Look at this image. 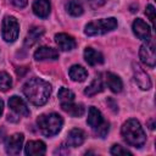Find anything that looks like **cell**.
<instances>
[{
	"label": "cell",
	"mask_w": 156,
	"mask_h": 156,
	"mask_svg": "<svg viewBox=\"0 0 156 156\" xmlns=\"http://www.w3.org/2000/svg\"><path fill=\"white\" fill-rule=\"evenodd\" d=\"M23 94L33 105L41 106L49 100L51 85L40 78H32L23 85Z\"/></svg>",
	"instance_id": "cell-1"
},
{
	"label": "cell",
	"mask_w": 156,
	"mask_h": 156,
	"mask_svg": "<svg viewBox=\"0 0 156 156\" xmlns=\"http://www.w3.org/2000/svg\"><path fill=\"white\" fill-rule=\"evenodd\" d=\"M121 133L127 144L134 147H141L146 140L144 129L141 128L140 123L134 118H130L123 123Z\"/></svg>",
	"instance_id": "cell-2"
},
{
	"label": "cell",
	"mask_w": 156,
	"mask_h": 156,
	"mask_svg": "<svg viewBox=\"0 0 156 156\" xmlns=\"http://www.w3.org/2000/svg\"><path fill=\"white\" fill-rule=\"evenodd\" d=\"M37 123L39 129L45 136H54L61 130L63 119L57 113H48V115L39 116L37 119Z\"/></svg>",
	"instance_id": "cell-3"
},
{
	"label": "cell",
	"mask_w": 156,
	"mask_h": 156,
	"mask_svg": "<svg viewBox=\"0 0 156 156\" xmlns=\"http://www.w3.org/2000/svg\"><path fill=\"white\" fill-rule=\"evenodd\" d=\"M116 27H117V20L116 18H113V17L102 18V20H96V21L88 23L85 26L84 33L89 37L101 35V34H105L107 32L113 30Z\"/></svg>",
	"instance_id": "cell-4"
},
{
	"label": "cell",
	"mask_w": 156,
	"mask_h": 156,
	"mask_svg": "<svg viewBox=\"0 0 156 156\" xmlns=\"http://www.w3.org/2000/svg\"><path fill=\"white\" fill-rule=\"evenodd\" d=\"M20 33L18 21L13 16H6L2 21V38L7 43H12L17 39Z\"/></svg>",
	"instance_id": "cell-5"
},
{
	"label": "cell",
	"mask_w": 156,
	"mask_h": 156,
	"mask_svg": "<svg viewBox=\"0 0 156 156\" xmlns=\"http://www.w3.org/2000/svg\"><path fill=\"white\" fill-rule=\"evenodd\" d=\"M139 56L140 60L144 65L149 66V67H154L155 62H156V56H155V45H154V40L149 39V41L144 45L140 46L139 50Z\"/></svg>",
	"instance_id": "cell-6"
},
{
	"label": "cell",
	"mask_w": 156,
	"mask_h": 156,
	"mask_svg": "<svg viewBox=\"0 0 156 156\" xmlns=\"http://www.w3.org/2000/svg\"><path fill=\"white\" fill-rule=\"evenodd\" d=\"M23 139H24V136L22 133H16V134L11 135L6 140V146H5L6 152L9 155H18L22 149Z\"/></svg>",
	"instance_id": "cell-7"
},
{
	"label": "cell",
	"mask_w": 156,
	"mask_h": 156,
	"mask_svg": "<svg viewBox=\"0 0 156 156\" xmlns=\"http://www.w3.org/2000/svg\"><path fill=\"white\" fill-rule=\"evenodd\" d=\"M133 72H134V79L139 85V88H141L143 90H147L151 88V80L147 73L139 65H135V63L133 65Z\"/></svg>",
	"instance_id": "cell-8"
},
{
	"label": "cell",
	"mask_w": 156,
	"mask_h": 156,
	"mask_svg": "<svg viewBox=\"0 0 156 156\" xmlns=\"http://www.w3.org/2000/svg\"><path fill=\"white\" fill-rule=\"evenodd\" d=\"M9 106H10V108H11L13 112H16V113L20 115V116L27 117V116H29V113H30L28 106L26 105V102H24L20 96H16V95L11 96L10 100H9Z\"/></svg>",
	"instance_id": "cell-9"
},
{
	"label": "cell",
	"mask_w": 156,
	"mask_h": 156,
	"mask_svg": "<svg viewBox=\"0 0 156 156\" xmlns=\"http://www.w3.org/2000/svg\"><path fill=\"white\" fill-rule=\"evenodd\" d=\"M55 41L62 51H69L76 48V40L73 37L66 33H58L55 35Z\"/></svg>",
	"instance_id": "cell-10"
},
{
	"label": "cell",
	"mask_w": 156,
	"mask_h": 156,
	"mask_svg": "<svg viewBox=\"0 0 156 156\" xmlns=\"http://www.w3.org/2000/svg\"><path fill=\"white\" fill-rule=\"evenodd\" d=\"M133 32L139 39H149L151 34V29L147 26V23L140 18H136L133 22Z\"/></svg>",
	"instance_id": "cell-11"
},
{
	"label": "cell",
	"mask_w": 156,
	"mask_h": 156,
	"mask_svg": "<svg viewBox=\"0 0 156 156\" xmlns=\"http://www.w3.org/2000/svg\"><path fill=\"white\" fill-rule=\"evenodd\" d=\"M46 151V146L43 141L40 140H30L27 143L26 147H24V152L26 155L29 156H37V155H44Z\"/></svg>",
	"instance_id": "cell-12"
},
{
	"label": "cell",
	"mask_w": 156,
	"mask_h": 156,
	"mask_svg": "<svg viewBox=\"0 0 156 156\" xmlns=\"http://www.w3.org/2000/svg\"><path fill=\"white\" fill-rule=\"evenodd\" d=\"M34 58L37 61H44V60H56L58 58V52L49 46H41L34 52Z\"/></svg>",
	"instance_id": "cell-13"
},
{
	"label": "cell",
	"mask_w": 156,
	"mask_h": 156,
	"mask_svg": "<svg viewBox=\"0 0 156 156\" xmlns=\"http://www.w3.org/2000/svg\"><path fill=\"white\" fill-rule=\"evenodd\" d=\"M85 140V133L82 130V129H78V128H73L68 132V135H67V144L69 146H73V147H77L79 145H82Z\"/></svg>",
	"instance_id": "cell-14"
},
{
	"label": "cell",
	"mask_w": 156,
	"mask_h": 156,
	"mask_svg": "<svg viewBox=\"0 0 156 156\" xmlns=\"http://www.w3.org/2000/svg\"><path fill=\"white\" fill-rule=\"evenodd\" d=\"M50 9L51 5L49 0H35L33 2V12L40 18H46L50 13Z\"/></svg>",
	"instance_id": "cell-15"
},
{
	"label": "cell",
	"mask_w": 156,
	"mask_h": 156,
	"mask_svg": "<svg viewBox=\"0 0 156 156\" xmlns=\"http://www.w3.org/2000/svg\"><path fill=\"white\" fill-rule=\"evenodd\" d=\"M84 58L85 61L90 65V66H95V65H100L104 62V56L100 51L94 50L93 48H87L84 50Z\"/></svg>",
	"instance_id": "cell-16"
},
{
	"label": "cell",
	"mask_w": 156,
	"mask_h": 156,
	"mask_svg": "<svg viewBox=\"0 0 156 156\" xmlns=\"http://www.w3.org/2000/svg\"><path fill=\"white\" fill-rule=\"evenodd\" d=\"M61 107L66 113H68L72 117H80L84 113V106L82 104H73V101L61 104Z\"/></svg>",
	"instance_id": "cell-17"
},
{
	"label": "cell",
	"mask_w": 156,
	"mask_h": 156,
	"mask_svg": "<svg viewBox=\"0 0 156 156\" xmlns=\"http://www.w3.org/2000/svg\"><path fill=\"white\" fill-rule=\"evenodd\" d=\"M43 34H44V28H41V27H32L27 33V37L24 39V44L27 46L34 45L41 38Z\"/></svg>",
	"instance_id": "cell-18"
},
{
	"label": "cell",
	"mask_w": 156,
	"mask_h": 156,
	"mask_svg": "<svg viewBox=\"0 0 156 156\" xmlns=\"http://www.w3.org/2000/svg\"><path fill=\"white\" fill-rule=\"evenodd\" d=\"M87 122H88V124L94 129V128H96V127H99L102 122H104V118H102V115H101V112L98 110V108H95V107H90L89 108V113H88V119H87Z\"/></svg>",
	"instance_id": "cell-19"
},
{
	"label": "cell",
	"mask_w": 156,
	"mask_h": 156,
	"mask_svg": "<svg viewBox=\"0 0 156 156\" xmlns=\"http://www.w3.org/2000/svg\"><path fill=\"white\" fill-rule=\"evenodd\" d=\"M68 74L69 77L72 78V80L74 82H83L85 80V78L88 77V72L84 67L79 66V65H73L69 71H68Z\"/></svg>",
	"instance_id": "cell-20"
},
{
	"label": "cell",
	"mask_w": 156,
	"mask_h": 156,
	"mask_svg": "<svg viewBox=\"0 0 156 156\" xmlns=\"http://www.w3.org/2000/svg\"><path fill=\"white\" fill-rule=\"evenodd\" d=\"M106 83H107V87L111 89V91L113 93H119L123 88V84H122V80L118 76L108 72L106 73Z\"/></svg>",
	"instance_id": "cell-21"
},
{
	"label": "cell",
	"mask_w": 156,
	"mask_h": 156,
	"mask_svg": "<svg viewBox=\"0 0 156 156\" xmlns=\"http://www.w3.org/2000/svg\"><path fill=\"white\" fill-rule=\"evenodd\" d=\"M65 7H66V11L71 16H74V17L80 16L83 13V11H84L83 10V5H82V2L79 0H68L66 2Z\"/></svg>",
	"instance_id": "cell-22"
},
{
	"label": "cell",
	"mask_w": 156,
	"mask_h": 156,
	"mask_svg": "<svg viewBox=\"0 0 156 156\" xmlns=\"http://www.w3.org/2000/svg\"><path fill=\"white\" fill-rule=\"evenodd\" d=\"M102 89H104V85H102L101 78H100V77H96V78L87 87V89L84 90V94L88 95V96H93V95H95V94L102 91Z\"/></svg>",
	"instance_id": "cell-23"
},
{
	"label": "cell",
	"mask_w": 156,
	"mask_h": 156,
	"mask_svg": "<svg viewBox=\"0 0 156 156\" xmlns=\"http://www.w3.org/2000/svg\"><path fill=\"white\" fill-rule=\"evenodd\" d=\"M12 85V79L10 74L1 71L0 72V91H7Z\"/></svg>",
	"instance_id": "cell-24"
},
{
	"label": "cell",
	"mask_w": 156,
	"mask_h": 156,
	"mask_svg": "<svg viewBox=\"0 0 156 156\" xmlns=\"http://www.w3.org/2000/svg\"><path fill=\"white\" fill-rule=\"evenodd\" d=\"M58 99H60L61 104L72 102L74 100V94L69 89H67V88H61L58 90Z\"/></svg>",
	"instance_id": "cell-25"
},
{
	"label": "cell",
	"mask_w": 156,
	"mask_h": 156,
	"mask_svg": "<svg viewBox=\"0 0 156 156\" xmlns=\"http://www.w3.org/2000/svg\"><path fill=\"white\" fill-rule=\"evenodd\" d=\"M108 129H110V124H108V122H105V121H104L99 127L94 128L95 134H96L98 136H100V138H105V135L108 133Z\"/></svg>",
	"instance_id": "cell-26"
},
{
	"label": "cell",
	"mask_w": 156,
	"mask_h": 156,
	"mask_svg": "<svg viewBox=\"0 0 156 156\" xmlns=\"http://www.w3.org/2000/svg\"><path fill=\"white\" fill-rule=\"evenodd\" d=\"M112 155H132V152L128 149H124L121 145H113L110 151Z\"/></svg>",
	"instance_id": "cell-27"
},
{
	"label": "cell",
	"mask_w": 156,
	"mask_h": 156,
	"mask_svg": "<svg viewBox=\"0 0 156 156\" xmlns=\"http://www.w3.org/2000/svg\"><path fill=\"white\" fill-rule=\"evenodd\" d=\"M145 13H146V16L149 17V20H150V22L154 24V22H155V7L152 6V5H147V7H146V11H145Z\"/></svg>",
	"instance_id": "cell-28"
},
{
	"label": "cell",
	"mask_w": 156,
	"mask_h": 156,
	"mask_svg": "<svg viewBox=\"0 0 156 156\" xmlns=\"http://www.w3.org/2000/svg\"><path fill=\"white\" fill-rule=\"evenodd\" d=\"M87 1H88L89 6H90L91 9H98V7L102 6L106 0H87Z\"/></svg>",
	"instance_id": "cell-29"
},
{
	"label": "cell",
	"mask_w": 156,
	"mask_h": 156,
	"mask_svg": "<svg viewBox=\"0 0 156 156\" xmlns=\"http://www.w3.org/2000/svg\"><path fill=\"white\" fill-rule=\"evenodd\" d=\"M10 1H11V4L13 6H16L18 9H23L28 4V0H10Z\"/></svg>",
	"instance_id": "cell-30"
},
{
	"label": "cell",
	"mask_w": 156,
	"mask_h": 156,
	"mask_svg": "<svg viewBox=\"0 0 156 156\" xmlns=\"http://www.w3.org/2000/svg\"><path fill=\"white\" fill-rule=\"evenodd\" d=\"M2 111H4V102H2V100L0 99V116L2 115Z\"/></svg>",
	"instance_id": "cell-31"
}]
</instances>
